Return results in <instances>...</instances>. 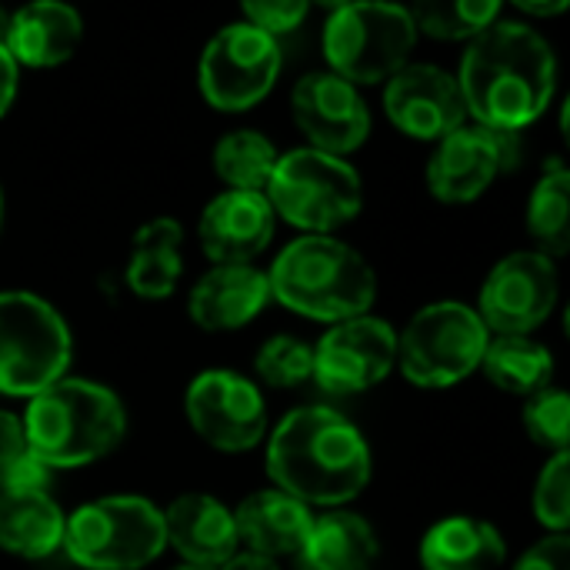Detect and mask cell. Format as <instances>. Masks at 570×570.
Returning <instances> with one entry per match:
<instances>
[{
  "label": "cell",
  "instance_id": "obj_1",
  "mask_svg": "<svg viewBox=\"0 0 570 570\" xmlns=\"http://www.w3.org/2000/svg\"><path fill=\"white\" fill-rule=\"evenodd\" d=\"M458 87L474 124L521 134L554 100V47L524 20H494L468 43Z\"/></svg>",
  "mask_w": 570,
  "mask_h": 570
},
{
  "label": "cell",
  "instance_id": "obj_2",
  "mask_svg": "<svg viewBox=\"0 0 570 570\" xmlns=\"http://www.w3.org/2000/svg\"><path fill=\"white\" fill-rule=\"evenodd\" d=\"M374 461L364 434L341 411L307 404L291 411L267 438V474L277 491L307 508L337 511L371 481Z\"/></svg>",
  "mask_w": 570,
  "mask_h": 570
},
{
  "label": "cell",
  "instance_id": "obj_3",
  "mask_svg": "<svg viewBox=\"0 0 570 570\" xmlns=\"http://www.w3.org/2000/svg\"><path fill=\"white\" fill-rule=\"evenodd\" d=\"M267 284L271 301L321 324L364 317L377 297V274L367 257L334 234L291 240L271 264Z\"/></svg>",
  "mask_w": 570,
  "mask_h": 570
},
{
  "label": "cell",
  "instance_id": "obj_4",
  "mask_svg": "<svg viewBox=\"0 0 570 570\" xmlns=\"http://www.w3.org/2000/svg\"><path fill=\"white\" fill-rule=\"evenodd\" d=\"M20 421L30 454L50 471L94 464L127 434V411L120 397L83 377H63L30 397Z\"/></svg>",
  "mask_w": 570,
  "mask_h": 570
},
{
  "label": "cell",
  "instance_id": "obj_5",
  "mask_svg": "<svg viewBox=\"0 0 570 570\" xmlns=\"http://www.w3.org/2000/svg\"><path fill=\"white\" fill-rule=\"evenodd\" d=\"M60 548L83 570H140L167 551L164 514L137 494L97 498L63 521Z\"/></svg>",
  "mask_w": 570,
  "mask_h": 570
},
{
  "label": "cell",
  "instance_id": "obj_6",
  "mask_svg": "<svg viewBox=\"0 0 570 570\" xmlns=\"http://www.w3.org/2000/svg\"><path fill=\"white\" fill-rule=\"evenodd\" d=\"M264 197L274 217H284L304 234H334L364 207L361 174L344 157L314 147L277 154Z\"/></svg>",
  "mask_w": 570,
  "mask_h": 570
},
{
  "label": "cell",
  "instance_id": "obj_7",
  "mask_svg": "<svg viewBox=\"0 0 570 570\" xmlns=\"http://www.w3.org/2000/svg\"><path fill=\"white\" fill-rule=\"evenodd\" d=\"M414 43L411 10L397 3H334L321 33L327 70L354 87L387 83L411 63Z\"/></svg>",
  "mask_w": 570,
  "mask_h": 570
},
{
  "label": "cell",
  "instance_id": "obj_8",
  "mask_svg": "<svg viewBox=\"0 0 570 570\" xmlns=\"http://www.w3.org/2000/svg\"><path fill=\"white\" fill-rule=\"evenodd\" d=\"M73 357L60 311L30 291H0V394L37 397L67 377Z\"/></svg>",
  "mask_w": 570,
  "mask_h": 570
},
{
  "label": "cell",
  "instance_id": "obj_9",
  "mask_svg": "<svg viewBox=\"0 0 570 570\" xmlns=\"http://www.w3.org/2000/svg\"><path fill=\"white\" fill-rule=\"evenodd\" d=\"M488 341L491 334L474 307L438 301L421 307L397 334V367L411 384L444 391L481 371Z\"/></svg>",
  "mask_w": 570,
  "mask_h": 570
},
{
  "label": "cell",
  "instance_id": "obj_10",
  "mask_svg": "<svg viewBox=\"0 0 570 570\" xmlns=\"http://www.w3.org/2000/svg\"><path fill=\"white\" fill-rule=\"evenodd\" d=\"M281 77V43L257 27L237 20L220 27L197 67V83L214 110L240 114L257 107Z\"/></svg>",
  "mask_w": 570,
  "mask_h": 570
},
{
  "label": "cell",
  "instance_id": "obj_11",
  "mask_svg": "<svg viewBox=\"0 0 570 570\" xmlns=\"http://www.w3.org/2000/svg\"><path fill=\"white\" fill-rule=\"evenodd\" d=\"M561 281L551 257L538 250H514L501 257L481 284L478 317L498 337H531L558 307Z\"/></svg>",
  "mask_w": 570,
  "mask_h": 570
},
{
  "label": "cell",
  "instance_id": "obj_12",
  "mask_svg": "<svg viewBox=\"0 0 570 570\" xmlns=\"http://www.w3.org/2000/svg\"><path fill=\"white\" fill-rule=\"evenodd\" d=\"M521 157L524 137L518 130L464 124L444 140H438L428 160V190L441 204H471L501 174L514 170Z\"/></svg>",
  "mask_w": 570,
  "mask_h": 570
},
{
  "label": "cell",
  "instance_id": "obj_13",
  "mask_svg": "<svg viewBox=\"0 0 570 570\" xmlns=\"http://www.w3.org/2000/svg\"><path fill=\"white\" fill-rule=\"evenodd\" d=\"M194 434L224 454H244L267 438V404L254 381L237 371H204L184 394Z\"/></svg>",
  "mask_w": 570,
  "mask_h": 570
},
{
  "label": "cell",
  "instance_id": "obj_14",
  "mask_svg": "<svg viewBox=\"0 0 570 570\" xmlns=\"http://www.w3.org/2000/svg\"><path fill=\"white\" fill-rule=\"evenodd\" d=\"M397 367V331L374 314L331 324V331L314 344L317 387L334 397L364 394L391 377Z\"/></svg>",
  "mask_w": 570,
  "mask_h": 570
},
{
  "label": "cell",
  "instance_id": "obj_15",
  "mask_svg": "<svg viewBox=\"0 0 570 570\" xmlns=\"http://www.w3.org/2000/svg\"><path fill=\"white\" fill-rule=\"evenodd\" d=\"M291 114L314 150L331 157L354 154L371 134V110L361 90L331 70L304 73L291 90Z\"/></svg>",
  "mask_w": 570,
  "mask_h": 570
},
{
  "label": "cell",
  "instance_id": "obj_16",
  "mask_svg": "<svg viewBox=\"0 0 570 570\" xmlns=\"http://www.w3.org/2000/svg\"><path fill=\"white\" fill-rule=\"evenodd\" d=\"M391 124L414 140H444L468 120L458 77L434 63H407L384 87Z\"/></svg>",
  "mask_w": 570,
  "mask_h": 570
},
{
  "label": "cell",
  "instance_id": "obj_17",
  "mask_svg": "<svg viewBox=\"0 0 570 570\" xmlns=\"http://www.w3.org/2000/svg\"><path fill=\"white\" fill-rule=\"evenodd\" d=\"M274 210L264 194L224 190L200 214V247L217 264H254L274 237Z\"/></svg>",
  "mask_w": 570,
  "mask_h": 570
},
{
  "label": "cell",
  "instance_id": "obj_18",
  "mask_svg": "<svg viewBox=\"0 0 570 570\" xmlns=\"http://www.w3.org/2000/svg\"><path fill=\"white\" fill-rule=\"evenodd\" d=\"M271 304L267 274L254 264H217L187 294V314L200 331L247 327Z\"/></svg>",
  "mask_w": 570,
  "mask_h": 570
},
{
  "label": "cell",
  "instance_id": "obj_19",
  "mask_svg": "<svg viewBox=\"0 0 570 570\" xmlns=\"http://www.w3.org/2000/svg\"><path fill=\"white\" fill-rule=\"evenodd\" d=\"M160 514L167 548H174L190 568L217 570L240 551L234 511L210 494H180L170 508H160Z\"/></svg>",
  "mask_w": 570,
  "mask_h": 570
},
{
  "label": "cell",
  "instance_id": "obj_20",
  "mask_svg": "<svg viewBox=\"0 0 570 570\" xmlns=\"http://www.w3.org/2000/svg\"><path fill=\"white\" fill-rule=\"evenodd\" d=\"M311 524H314V511L277 488L244 498L234 511V528H237L240 548L274 558V561L301 554V548L311 534Z\"/></svg>",
  "mask_w": 570,
  "mask_h": 570
},
{
  "label": "cell",
  "instance_id": "obj_21",
  "mask_svg": "<svg viewBox=\"0 0 570 570\" xmlns=\"http://www.w3.org/2000/svg\"><path fill=\"white\" fill-rule=\"evenodd\" d=\"M83 37V20L73 7L60 0H37L10 13L7 50L13 63L50 70L73 57Z\"/></svg>",
  "mask_w": 570,
  "mask_h": 570
},
{
  "label": "cell",
  "instance_id": "obj_22",
  "mask_svg": "<svg viewBox=\"0 0 570 570\" xmlns=\"http://www.w3.org/2000/svg\"><path fill=\"white\" fill-rule=\"evenodd\" d=\"M297 558L304 570H374L381 558V541L367 518L337 508L314 518Z\"/></svg>",
  "mask_w": 570,
  "mask_h": 570
},
{
  "label": "cell",
  "instance_id": "obj_23",
  "mask_svg": "<svg viewBox=\"0 0 570 570\" xmlns=\"http://www.w3.org/2000/svg\"><path fill=\"white\" fill-rule=\"evenodd\" d=\"M184 274V227L174 217H154L137 227L127 261V287L140 301H167Z\"/></svg>",
  "mask_w": 570,
  "mask_h": 570
},
{
  "label": "cell",
  "instance_id": "obj_24",
  "mask_svg": "<svg viewBox=\"0 0 570 570\" xmlns=\"http://www.w3.org/2000/svg\"><path fill=\"white\" fill-rule=\"evenodd\" d=\"M508 558L501 531L481 518H444L421 541L424 570H498Z\"/></svg>",
  "mask_w": 570,
  "mask_h": 570
},
{
  "label": "cell",
  "instance_id": "obj_25",
  "mask_svg": "<svg viewBox=\"0 0 570 570\" xmlns=\"http://www.w3.org/2000/svg\"><path fill=\"white\" fill-rule=\"evenodd\" d=\"M63 511L50 494H13L0 491V551L43 561L63 544Z\"/></svg>",
  "mask_w": 570,
  "mask_h": 570
},
{
  "label": "cell",
  "instance_id": "obj_26",
  "mask_svg": "<svg viewBox=\"0 0 570 570\" xmlns=\"http://www.w3.org/2000/svg\"><path fill=\"white\" fill-rule=\"evenodd\" d=\"M481 371L494 387L518 397H534L538 391L551 387L554 357L534 337H491L481 357Z\"/></svg>",
  "mask_w": 570,
  "mask_h": 570
},
{
  "label": "cell",
  "instance_id": "obj_27",
  "mask_svg": "<svg viewBox=\"0 0 570 570\" xmlns=\"http://www.w3.org/2000/svg\"><path fill=\"white\" fill-rule=\"evenodd\" d=\"M528 234L544 257H564L570 250V170L561 157H551L528 200Z\"/></svg>",
  "mask_w": 570,
  "mask_h": 570
},
{
  "label": "cell",
  "instance_id": "obj_28",
  "mask_svg": "<svg viewBox=\"0 0 570 570\" xmlns=\"http://www.w3.org/2000/svg\"><path fill=\"white\" fill-rule=\"evenodd\" d=\"M277 164V147L261 130H230L214 147V170L227 190L264 194Z\"/></svg>",
  "mask_w": 570,
  "mask_h": 570
},
{
  "label": "cell",
  "instance_id": "obj_29",
  "mask_svg": "<svg viewBox=\"0 0 570 570\" xmlns=\"http://www.w3.org/2000/svg\"><path fill=\"white\" fill-rule=\"evenodd\" d=\"M411 20L417 33L438 37V40H474L484 33L494 20H501L498 0H431L417 3L411 10Z\"/></svg>",
  "mask_w": 570,
  "mask_h": 570
},
{
  "label": "cell",
  "instance_id": "obj_30",
  "mask_svg": "<svg viewBox=\"0 0 570 570\" xmlns=\"http://www.w3.org/2000/svg\"><path fill=\"white\" fill-rule=\"evenodd\" d=\"M254 371H257V377H261L267 387H277V391L301 387V384H307L311 374H314V347L304 344L301 337L277 334V337H271V341L257 351Z\"/></svg>",
  "mask_w": 570,
  "mask_h": 570
},
{
  "label": "cell",
  "instance_id": "obj_31",
  "mask_svg": "<svg viewBox=\"0 0 570 570\" xmlns=\"http://www.w3.org/2000/svg\"><path fill=\"white\" fill-rule=\"evenodd\" d=\"M531 508L541 528H548L551 534H568L570 524V471H568V451L554 454L544 471L538 474L534 494H531Z\"/></svg>",
  "mask_w": 570,
  "mask_h": 570
},
{
  "label": "cell",
  "instance_id": "obj_32",
  "mask_svg": "<svg viewBox=\"0 0 570 570\" xmlns=\"http://www.w3.org/2000/svg\"><path fill=\"white\" fill-rule=\"evenodd\" d=\"M524 428L531 441L551 448L554 454L568 451L570 434V401L561 387H544L524 401Z\"/></svg>",
  "mask_w": 570,
  "mask_h": 570
},
{
  "label": "cell",
  "instance_id": "obj_33",
  "mask_svg": "<svg viewBox=\"0 0 570 570\" xmlns=\"http://www.w3.org/2000/svg\"><path fill=\"white\" fill-rule=\"evenodd\" d=\"M307 17V3L301 0H250L244 3V23L257 27L267 37H281L301 27V20Z\"/></svg>",
  "mask_w": 570,
  "mask_h": 570
},
{
  "label": "cell",
  "instance_id": "obj_34",
  "mask_svg": "<svg viewBox=\"0 0 570 570\" xmlns=\"http://www.w3.org/2000/svg\"><path fill=\"white\" fill-rule=\"evenodd\" d=\"M50 468H43L33 454L13 461L10 468L0 471V491L13 494H50Z\"/></svg>",
  "mask_w": 570,
  "mask_h": 570
},
{
  "label": "cell",
  "instance_id": "obj_35",
  "mask_svg": "<svg viewBox=\"0 0 570 570\" xmlns=\"http://www.w3.org/2000/svg\"><path fill=\"white\" fill-rule=\"evenodd\" d=\"M514 570H570L568 534H548L544 541H538L521 554Z\"/></svg>",
  "mask_w": 570,
  "mask_h": 570
},
{
  "label": "cell",
  "instance_id": "obj_36",
  "mask_svg": "<svg viewBox=\"0 0 570 570\" xmlns=\"http://www.w3.org/2000/svg\"><path fill=\"white\" fill-rule=\"evenodd\" d=\"M27 454H30V448H27L23 421L10 411H0V471Z\"/></svg>",
  "mask_w": 570,
  "mask_h": 570
},
{
  "label": "cell",
  "instance_id": "obj_37",
  "mask_svg": "<svg viewBox=\"0 0 570 570\" xmlns=\"http://www.w3.org/2000/svg\"><path fill=\"white\" fill-rule=\"evenodd\" d=\"M17 80H20V67L13 63L10 50H7V47H0V117L13 107Z\"/></svg>",
  "mask_w": 570,
  "mask_h": 570
},
{
  "label": "cell",
  "instance_id": "obj_38",
  "mask_svg": "<svg viewBox=\"0 0 570 570\" xmlns=\"http://www.w3.org/2000/svg\"><path fill=\"white\" fill-rule=\"evenodd\" d=\"M217 570H281V564L274 558H264V554H254V551H237L224 568Z\"/></svg>",
  "mask_w": 570,
  "mask_h": 570
},
{
  "label": "cell",
  "instance_id": "obj_39",
  "mask_svg": "<svg viewBox=\"0 0 570 570\" xmlns=\"http://www.w3.org/2000/svg\"><path fill=\"white\" fill-rule=\"evenodd\" d=\"M518 10L528 17H561L568 10V0H544V3L541 0H521Z\"/></svg>",
  "mask_w": 570,
  "mask_h": 570
},
{
  "label": "cell",
  "instance_id": "obj_40",
  "mask_svg": "<svg viewBox=\"0 0 570 570\" xmlns=\"http://www.w3.org/2000/svg\"><path fill=\"white\" fill-rule=\"evenodd\" d=\"M7 37H10V13L0 7V47H7Z\"/></svg>",
  "mask_w": 570,
  "mask_h": 570
},
{
  "label": "cell",
  "instance_id": "obj_41",
  "mask_svg": "<svg viewBox=\"0 0 570 570\" xmlns=\"http://www.w3.org/2000/svg\"><path fill=\"white\" fill-rule=\"evenodd\" d=\"M174 570H207V568H190V564H180V568H174Z\"/></svg>",
  "mask_w": 570,
  "mask_h": 570
},
{
  "label": "cell",
  "instance_id": "obj_42",
  "mask_svg": "<svg viewBox=\"0 0 570 570\" xmlns=\"http://www.w3.org/2000/svg\"><path fill=\"white\" fill-rule=\"evenodd\" d=\"M0 220H3V194H0Z\"/></svg>",
  "mask_w": 570,
  "mask_h": 570
}]
</instances>
